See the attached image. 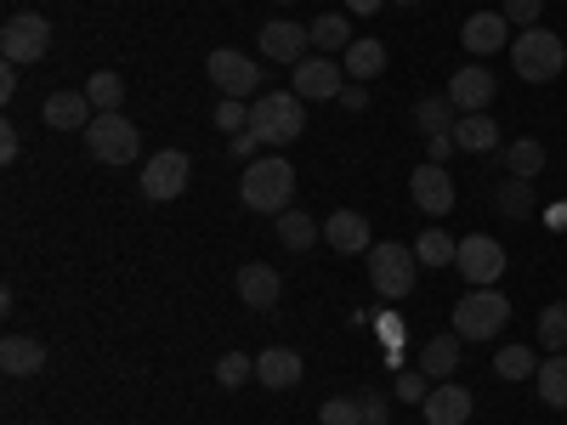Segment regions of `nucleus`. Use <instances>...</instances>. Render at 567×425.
<instances>
[{
    "label": "nucleus",
    "mask_w": 567,
    "mask_h": 425,
    "mask_svg": "<svg viewBox=\"0 0 567 425\" xmlns=\"http://www.w3.org/2000/svg\"><path fill=\"white\" fill-rule=\"evenodd\" d=\"M511 63H516V74H523L528 85H550L567 69V45H561V34L534 23V29H523L511 40Z\"/></svg>",
    "instance_id": "7ed1b4c3"
},
{
    "label": "nucleus",
    "mask_w": 567,
    "mask_h": 425,
    "mask_svg": "<svg viewBox=\"0 0 567 425\" xmlns=\"http://www.w3.org/2000/svg\"><path fill=\"white\" fill-rule=\"evenodd\" d=\"M511 323V301L499 290H471L454 301V335L460 341H494Z\"/></svg>",
    "instance_id": "20e7f679"
},
{
    "label": "nucleus",
    "mask_w": 567,
    "mask_h": 425,
    "mask_svg": "<svg viewBox=\"0 0 567 425\" xmlns=\"http://www.w3.org/2000/svg\"><path fill=\"white\" fill-rule=\"evenodd\" d=\"M323 245L336 256H369L374 250V232H369V216L363 210H336L323 221Z\"/></svg>",
    "instance_id": "4468645a"
},
{
    "label": "nucleus",
    "mask_w": 567,
    "mask_h": 425,
    "mask_svg": "<svg viewBox=\"0 0 567 425\" xmlns=\"http://www.w3.org/2000/svg\"><path fill=\"white\" fill-rule=\"evenodd\" d=\"M347 7H352V18H369V12H381L386 0H347Z\"/></svg>",
    "instance_id": "49530a36"
},
{
    "label": "nucleus",
    "mask_w": 567,
    "mask_h": 425,
    "mask_svg": "<svg viewBox=\"0 0 567 425\" xmlns=\"http://www.w3.org/2000/svg\"><path fill=\"white\" fill-rule=\"evenodd\" d=\"M454 142L465 154H494L499 148V125L488 114H465V120H454Z\"/></svg>",
    "instance_id": "b1692460"
},
{
    "label": "nucleus",
    "mask_w": 567,
    "mask_h": 425,
    "mask_svg": "<svg viewBox=\"0 0 567 425\" xmlns=\"http://www.w3.org/2000/svg\"><path fill=\"white\" fill-rule=\"evenodd\" d=\"M187 176H194V159H187L182 148L154 154L148 165H142V199H154V205L182 199V194H187Z\"/></svg>",
    "instance_id": "6e6552de"
},
{
    "label": "nucleus",
    "mask_w": 567,
    "mask_h": 425,
    "mask_svg": "<svg viewBox=\"0 0 567 425\" xmlns=\"http://www.w3.org/2000/svg\"><path fill=\"white\" fill-rule=\"evenodd\" d=\"M539 352H567V301H550L539 312Z\"/></svg>",
    "instance_id": "473e14b6"
},
{
    "label": "nucleus",
    "mask_w": 567,
    "mask_h": 425,
    "mask_svg": "<svg viewBox=\"0 0 567 425\" xmlns=\"http://www.w3.org/2000/svg\"><path fill=\"white\" fill-rule=\"evenodd\" d=\"M499 12L511 18V29H534V23H539V12H545V0H505Z\"/></svg>",
    "instance_id": "4c0bfd02"
},
{
    "label": "nucleus",
    "mask_w": 567,
    "mask_h": 425,
    "mask_svg": "<svg viewBox=\"0 0 567 425\" xmlns=\"http://www.w3.org/2000/svg\"><path fill=\"white\" fill-rule=\"evenodd\" d=\"M318 425H363L358 397H329V403L318 408Z\"/></svg>",
    "instance_id": "c9c22d12"
},
{
    "label": "nucleus",
    "mask_w": 567,
    "mask_h": 425,
    "mask_svg": "<svg viewBox=\"0 0 567 425\" xmlns=\"http://www.w3.org/2000/svg\"><path fill=\"white\" fill-rule=\"evenodd\" d=\"M425 392H432V381L420 369H398V403H425Z\"/></svg>",
    "instance_id": "58836bf2"
},
{
    "label": "nucleus",
    "mask_w": 567,
    "mask_h": 425,
    "mask_svg": "<svg viewBox=\"0 0 567 425\" xmlns=\"http://www.w3.org/2000/svg\"><path fill=\"white\" fill-rule=\"evenodd\" d=\"M0 159H7V165L18 159V131L12 125H0Z\"/></svg>",
    "instance_id": "c03bdc74"
},
{
    "label": "nucleus",
    "mask_w": 567,
    "mask_h": 425,
    "mask_svg": "<svg viewBox=\"0 0 567 425\" xmlns=\"http://www.w3.org/2000/svg\"><path fill=\"white\" fill-rule=\"evenodd\" d=\"M85 148H91V159H97V165L125 170L142 154V136H136V125L125 114H97V120L85 125Z\"/></svg>",
    "instance_id": "39448f33"
},
{
    "label": "nucleus",
    "mask_w": 567,
    "mask_h": 425,
    "mask_svg": "<svg viewBox=\"0 0 567 425\" xmlns=\"http://www.w3.org/2000/svg\"><path fill=\"white\" fill-rule=\"evenodd\" d=\"M336 103H341L347 114H363V108H369V85H347V91H341Z\"/></svg>",
    "instance_id": "79ce46f5"
},
{
    "label": "nucleus",
    "mask_w": 567,
    "mask_h": 425,
    "mask_svg": "<svg viewBox=\"0 0 567 425\" xmlns=\"http://www.w3.org/2000/svg\"><path fill=\"white\" fill-rule=\"evenodd\" d=\"M341 69L352 74V80H374L386 69V45L381 40H352L347 52H341Z\"/></svg>",
    "instance_id": "a878e982"
},
{
    "label": "nucleus",
    "mask_w": 567,
    "mask_h": 425,
    "mask_svg": "<svg viewBox=\"0 0 567 425\" xmlns=\"http://www.w3.org/2000/svg\"><path fill=\"white\" fill-rule=\"evenodd\" d=\"M454 267L465 272L471 290H494L499 272H505V245L488 239V232H471V239H460V261Z\"/></svg>",
    "instance_id": "1a4fd4ad"
},
{
    "label": "nucleus",
    "mask_w": 567,
    "mask_h": 425,
    "mask_svg": "<svg viewBox=\"0 0 567 425\" xmlns=\"http://www.w3.org/2000/svg\"><path fill=\"white\" fill-rule=\"evenodd\" d=\"M205 74L216 80V91H221V97H239V103H250L256 91H261V69H256L245 52H227V45H221V52H210Z\"/></svg>",
    "instance_id": "9d476101"
},
{
    "label": "nucleus",
    "mask_w": 567,
    "mask_h": 425,
    "mask_svg": "<svg viewBox=\"0 0 567 425\" xmlns=\"http://www.w3.org/2000/svg\"><path fill=\"white\" fill-rule=\"evenodd\" d=\"M85 97H91V108L97 114H120V103H125V80L114 74V69H97L85 80Z\"/></svg>",
    "instance_id": "c85d7f7f"
},
{
    "label": "nucleus",
    "mask_w": 567,
    "mask_h": 425,
    "mask_svg": "<svg viewBox=\"0 0 567 425\" xmlns=\"http://www.w3.org/2000/svg\"><path fill=\"white\" fill-rule=\"evenodd\" d=\"M0 97H18V63L0 69Z\"/></svg>",
    "instance_id": "a18cd8bd"
},
{
    "label": "nucleus",
    "mask_w": 567,
    "mask_h": 425,
    "mask_svg": "<svg viewBox=\"0 0 567 425\" xmlns=\"http://www.w3.org/2000/svg\"><path fill=\"white\" fill-rule=\"evenodd\" d=\"M0 369L7 374H40L45 369V346L34 335H7L0 341Z\"/></svg>",
    "instance_id": "5701e85b"
},
{
    "label": "nucleus",
    "mask_w": 567,
    "mask_h": 425,
    "mask_svg": "<svg viewBox=\"0 0 567 425\" xmlns=\"http://www.w3.org/2000/svg\"><path fill=\"white\" fill-rule=\"evenodd\" d=\"M454 369H460V335H454V329H449V335H432V341H425L420 346V374H425V381H454Z\"/></svg>",
    "instance_id": "412c9836"
},
{
    "label": "nucleus",
    "mask_w": 567,
    "mask_h": 425,
    "mask_svg": "<svg viewBox=\"0 0 567 425\" xmlns=\"http://www.w3.org/2000/svg\"><path fill=\"white\" fill-rule=\"evenodd\" d=\"M414 125H420L425 136L454 131V103H449V97H420V103H414Z\"/></svg>",
    "instance_id": "f704fd0d"
},
{
    "label": "nucleus",
    "mask_w": 567,
    "mask_h": 425,
    "mask_svg": "<svg viewBox=\"0 0 567 425\" xmlns=\"http://www.w3.org/2000/svg\"><path fill=\"white\" fill-rule=\"evenodd\" d=\"M414 261L420 267H454L460 261V239H449L443 227H425L420 239H414Z\"/></svg>",
    "instance_id": "bb28decb"
},
{
    "label": "nucleus",
    "mask_w": 567,
    "mask_h": 425,
    "mask_svg": "<svg viewBox=\"0 0 567 425\" xmlns=\"http://www.w3.org/2000/svg\"><path fill=\"white\" fill-rule=\"evenodd\" d=\"M409 199H414L420 216H449V210H454V176H449V165L425 159V165L409 176Z\"/></svg>",
    "instance_id": "9b49d317"
},
{
    "label": "nucleus",
    "mask_w": 567,
    "mask_h": 425,
    "mask_svg": "<svg viewBox=\"0 0 567 425\" xmlns=\"http://www.w3.org/2000/svg\"><path fill=\"white\" fill-rule=\"evenodd\" d=\"M278 296H284V278H278L267 261H245V267H239V301H245V307L272 312Z\"/></svg>",
    "instance_id": "6ab92c4d"
},
{
    "label": "nucleus",
    "mask_w": 567,
    "mask_h": 425,
    "mask_svg": "<svg viewBox=\"0 0 567 425\" xmlns=\"http://www.w3.org/2000/svg\"><path fill=\"white\" fill-rule=\"evenodd\" d=\"M460 148V142H454V131H437V136H425V159H432V165H449V154Z\"/></svg>",
    "instance_id": "a19ab883"
},
{
    "label": "nucleus",
    "mask_w": 567,
    "mask_h": 425,
    "mask_svg": "<svg viewBox=\"0 0 567 425\" xmlns=\"http://www.w3.org/2000/svg\"><path fill=\"white\" fill-rule=\"evenodd\" d=\"M494 91H499V80H494L483 63H465V69L449 80V103H454L460 114H488Z\"/></svg>",
    "instance_id": "ddd939ff"
},
{
    "label": "nucleus",
    "mask_w": 567,
    "mask_h": 425,
    "mask_svg": "<svg viewBox=\"0 0 567 425\" xmlns=\"http://www.w3.org/2000/svg\"><path fill=\"white\" fill-rule=\"evenodd\" d=\"M45 52H52V23H45L40 12L7 18V29H0V58L23 69V63H40Z\"/></svg>",
    "instance_id": "0eeeda50"
},
{
    "label": "nucleus",
    "mask_w": 567,
    "mask_h": 425,
    "mask_svg": "<svg viewBox=\"0 0 567 425\" xmlns=\"http://www.w3.org/2000/svg\"><path fill=\"white\" fill-rule=\"evenodd\" d=\"M307 34H312V45H318L323 58H329V52H347V45H352V23H347L341 12H323Z\"/></svg>",
    "instance_id": "7c9ffc66"
},
{
    "label": "nucleus",
    "mask_w": 567,
    "mask_h": 425,
    "mask_svg": "<svg viewBox=\"0 0 567 425\" xmlns=\"http://www.w3.org/2000/svg\"><path fill=\"white\" fill-rule=\"evenodd\" d=\"M239 199L256 216H284V210H290V199H296V165L278 159V154H267V159L256 154L245 165V176H239Z\"/></svg>",
    "instance_id": "f257e3e1"
},
{
    "label": "nucleus",
    "mask_w": 567,
    "mask_h": 425,
    "mask_svg": "<svg viewBox=\"0 0 567 425\" xmlns=\"http://www.w3.org/2000/svg\"><path fill=\"white\" fill-rule=\"evenodd\" d=\"M40 120L52 125V131H85L91 120H97V108H91L85 91H52L45 108H40Z\"/></svg>",
    "instance_id": "a211bd4d"
},
{
    "label": "nucleus",
    "mask_w": 567,
    "mask_h": 425,
    "mask_svg": "<svg viewBox=\"0 0 567 425\" xmlns=\"http://www.w3.org/2000/svg\"><path fill=\"white\" fill-rule=\"evenodd\" d=\"M398 7H420V0H398Z\"/></svg>",
    "instance_id": "09e8293b"
},
{
    "label": "nucleus",
    "mask_w": 567,
    "mask_h": 425,
    "mask_svg": "<svg viewBox=\"0 0 567 425\" xmlns=\"http://www.w3.org/2000/svg\"><path fill=\"white\" fill-rule=\"evenodd\" d=\"M494 205H499V216H511V221H528V216H534V182L505 176L499 194H494Z\"/></svg>",
    "instance_id": "c756f323"
},
{
    "label": "nucleus",
    "mask_w": 567,
    "mask_h": 425,
    "mask_svg": "<svg viewBox=\"0 0 567 425\" xmlns=\"http://www.w3.org/2000/svg\"><path fill=\"white\" fill-rule=\"evenodd\" d=\"M256 381H261L267 392H296V386H301V352L267 346V352L256 357Z\"/></svg>",
    "instance_id": "aec40b11"
},
{
    "label": "nucleus",
    "mask_w": 567,
    "mask_h": 425,
    "mask_svg": "<svg viewBox=\"0 0 567 425\" xmlns=\"http://www.w3.org/2000/svg\"><path fill=\"white\" fill-rule=\"evenodd\" d=\"M307 45H312V34L301 29V23H290V18H272V23H261V58H272V63H301L307 58Z\"/></svg>",
    "instance_id": "dca6fc26"
},
{
    "label": "nucleus",
    "mask_w": 567,
    "mask_h": 425,
    "mask_svg": "<svg viewBox=\"0 0 567 425\" xmlns=\"http://www.w3.org/2000/svg\"><path fill=\"white\" fill-rule=\"evenodd\" d=\"M216 131H227V136L250 131V108H245L239 97H221V103H216Z\"/></svg>",
    "instance_id": "e433bc0d"
},
{
    "label": "nucleus",
    "mask_w": 567,
    "mask_h": 425,
    "mask_svg": "<svg viewBox=\"0 0 567 425\" xmlns=\"http://www.w3.org/2000/svg\"><path fill=\"white\" fill-rule=\"evenodd\" d=\"M216 381H221L227 392L250 386V381H256V357H250V352H221V357H216Z\"/></svg>",
    "instance_id": "72a5a7b5"
},
{
    "label": "nucleus",
    "mask_w": 567,
    "mask_h": 425,
    "mask_svg": "<svg viewBox=\"0 0 567 425\" xmlns=\"http://www.w3.org/2000/svg\"><path fill=\"white\" fill-rule=\"evenodd\" d=\"M550 227H567V205H556V210H550Z\"/></svg>",
    "instance_id": "de8ad7c7"
},
{
    "label": "nucleus",
    "mask_w": 567,
    "mask_h": 425,
    "mask_svg": "<svg viewBox=\"0 0 567 425\" xmlns=\"http://www.w3.org/2000/svg\"><path fill=\"white\" fill-rule=\"evenodd\" d=\"M307 125V108L296 91H261V97L250 103V131L267 142V148H290V142L301 136Z\"/></svg>",
    "instance_id": "f03ea898"
},
{
    "label": "nucleus",
    "mask_w": 567,
    "mask_h": 425,
    "mask_svg": "<svg viewBox=\"0 0 567 425\" xmlns=\"http://www.w3.org/2000/svg\"><path fill=\"white\" fill-rule=\"evenodd\" d=\"M358 408H363V425H386L392 419V403L381 392H358Z\"/></svg>",
    "instance_id": "ea45409f"
},
{
    "label": "nucleus",
    "mask_w": 567,
    "mask_h": 425,
    "mask_svg": "<svg viewBox=\"0 0 567 425\" xmlns=\"http://www.w3.org/2000/svg\"><path fill=\"white\" fill-rule=\"evenodd\" d=\"M505 170H511L516 182H539V170H545V148H539L534 136L505 142Z\"/></svg>",
    "instance_id": "393cba45"
},
{
    "label": "nucleus",
    "mask_w": 567,
    "mask_h": 425,
    "mask_svg": "<svg viewBox=\"0 0 567 425\" xmlns=\"http://www.w3.org/2000/svg\"><path fill=\"white\" fill-rule=\"evenodd\" d=\"M414 278H420L414 250H403V245H374L369 250V283H374V296H381V301L414 296Z\"/></svg>",
    "instance_id": "423d86ee"
},
{
    "label": "nucleus",
    "mask_w": 567,
    "mask_h": 425,
    "mask_svg": "<svg viewBox=\"0 0 567 425\" xmlns=\"http://www.w3.org/2000/svg\"><path fill=\"white\" fill-rule=\"evenodd\" d=\"M272 221H278V245H284V250H296V256H307V250L323 239V227H318L307 210H296V205L284 210V216H272Z\"/></svg>",
    "instance_id": "4be33fe9"
},
{
    "label": "nucleus",
    "mask_w": 567,
    "mask_h": 425,
    "mask_svg": "<svg viewBox=\"0 0 567 425\" xmlns=\"http://www.w3.org/2000/svg\"><path fill=\"white\" fill-rule=\"evenodd\" d=\"M534 386H539V397H545L550 408H567V352H550V357L539 363Z\"/></svg>",
    "instance_id": "cd10ccee"
},
{
    "label": "nucleus",
    "mask_w": 567,
    "mask_h": 425,
    "mask_svg": "<svg viewBox=\"0 0 567 425\" xmlns=\"http://www.w3.org/2000/svg\"><path fill=\"white\" fill-rule=\"evenodd\" d=\"M494 374H499V381H528V374H539L534 346H499L494 352Z\"/></svg>",
    "instance_id": "2f4dec72"
},
{
    "label": "nucleus",
    "mask_w": 567,
    "mask_h": 425,
    "mask_svg": "<svg viewBox=\"0 0 567 425\" xmlns=\"http://www.w3.org/2000/svg\"><path fill=\"white\" fill-rule=\"evenodd\" d=\"M471 408H477V397H471L460 381H437L432 392H425V403H420L425 425H465Z\"/></svg>",
    "instance_id": "2eb2a0df"
},
{
    "label": "nucleus",
    "mask_w": 567,
    "mask_h": 425,
    "mask_svg": "<svg viewBox=\"0 0 567 425\" xmlns=\"http://www.w3.org/2000/svg\"><path fill=\"white\" fill-rule=\"evenodd\" d=\"M256 148H261V136H256V131H239V136H233V154H239L245 165L256 159Z\"/></svg>",
    "instance_id": "37998d69"
},
{
    "label": "nucleus",
    "mask_w": 567,
    "mask_h": 425,
    "mask_svg": "<svg viewBox=\"0 0 567 425\" xmlns=\"http://www.w3.org/2000/svg\"><path fill=\"white\" fill-rule=\"evenodd\" d=\"M296 97L301 103H336L341 97V91H347V69H336V63H329V58H301L296 63Z\"/></svg>",
    "instance_id": "f8f14e48"
},
{
    "label": "nucleus",
    "mask_w": 567,
    "mask_h": 425,
    "mask_svg": "<svg viewBox=\"0 0 567 425\" xmlns=\"http://www.w3.org/2000/svg\"><path fill=\"white\" fill-rule=\"evenodd\" d=\"M460 40H465L471 58H494L499 45L516 40V34H511V18H505V12H471L465 29H460Z\"/></svg>",
    "instance_id": "f3484780"
}]
</instances>
